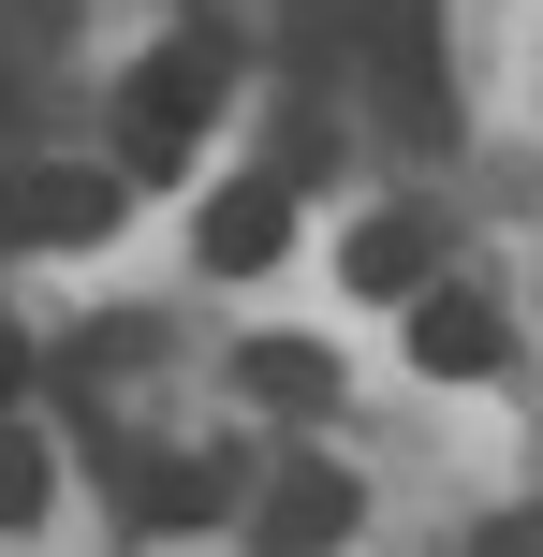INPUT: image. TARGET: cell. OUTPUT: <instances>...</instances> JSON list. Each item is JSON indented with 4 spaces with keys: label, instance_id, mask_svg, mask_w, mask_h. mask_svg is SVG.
I'll return each mask as SVG.
<instances>
[{
    "label": "cell",
    "instance_id": "obj_2",
    "mask_svg": "<svg viewBox=\"0 0 543 557\" xmlns=\"http://www.w3.org/2000/svg\"><path fill=\"white\" fill-rule=\"evenodd\" d=\"M338 45L368 59V88H382V117H397V133H441V15L427 0H338Z\"/></svg>",
    "mask_w": 543,
    "mask_h": 557
},
{
    "label": "cell",
    "instance_id": "obj_1",
    "mask_svg": "<svg viewBox=\"0 0 543 557\" xmlns=\"http://www.w3.org/2000/svg\"><path fill=\"white\" fill-rule=\"evenodd\" d=\"M206 117H221V45L192 29V45H162L133 88H118V162H133V176H176L206 147Z\"/></svg>",
    "mask_w": 543,
    "mask_h": 557
},
{
    "label": "cell",
    "instance_id": "obj_8",
    "mask_svg": "<svg viewBox=\"0 0 543 557\" xmlns=\"http://www.w3.org/2000/svg\"><path fill=\"white\" fill-rule=\"evenodd\" d=\"M235 367H250V396H264V411H294V425H309L323 396H338V367H323L309 337H250V352H235Z\"/></svg>",
    "mask_w": 543,
    "mask_h": 557
},
{
    "label": "cell",
    "instance_id": "obj_10",
    "mask_svg": "<svg viewBox=\"0 0 543 557\" xmlns=\"http://www.w3.org/2000/svg\"><path fill=\"white\" fill-rule=\"evenodd\" d=\"M45 484H59V470H45V441L0 411V529H45Z\"/></svg>",
    "mask_w": 543,
    "mask_h": 557
},
{
    "label": "cell",
    "instance_id": "obj_5",
    "mask_svg": "<svg viewBox=\"0 0 543 557\" xmlns=\"http://www.w3.org/2000/svg\"><path fill=\"white\" fill-rule=\"evenodd\" d=\"M499 352H515V337H499L485 294H411V367H427V382H499Z\"/></svg>",
    "mask_w": 543,
    "mask_h": 557
},
{
    "label": "cell",
    "instance_id": "obj_4",
    "mask_svg": "<svg viewBox=\"0 0 543 557\" xmlns=\"http://www.w3.org/2000/svg\"><path fill=\"white\" fill-rule=\"evenodd\" d=\"M192 250L221 264V278H264V264L294 250V191H280V176H235V191H206V235H192Z\"/></svg>",
    "mask_w": 543,
    "mask_h": 557
},
{
    "label": "cell",
    "instance_id": "obj_11",
    "mask_svg": "<svg viewBox=\"0 0 543 557\" xmlns=\"http://www.w3.org/2000/svg\"><path fill=\"white\" fill-rule=\"evenodd\" d=\"M15 382H29V337H0V411H15Z\"/></svg>",
    "mask_w": 543,
    "mask_h": 557
},
{
    "label": "cell",
    "instance_id": "obj_7",
    "mask_svg": "<svg viewBox=\"0 0 543 557\" xmlns=\"http://www.w3.org/2000/svg\"><path fill=\"white\" fill-rule=\"evenodd\" d=\"M338 264H353V294H427V264H441V235H427V221H411V206H382V221H368V235H353V250H338Z\"/></svg>",
    "mask_w": 543,
    "mask_h": 557
},
{
    "label": "cell",
    "instance_id": "obj_3",
    "mask_svg": "<svg viewBox=\"0 0 543 557\" xmlns=\"http://www.w3.org/2000/svg\"><path fill=\"white\" fill-rule=\"evenodd\" d=\"M118 206H133V176H103V162H15L0 176V235L15 250H103Z\"/></svg>",
    "mask_w": 543,
    "mask_h": 557
},
{
    "label": "cell",
    "instance_id": "obj_9",
    "mask_svg": "<svg viewBox=\"0 0 543 557\" xmlns=\"http://www.w3.org/2000/svg\"><path fill=\"white\" fill-rule=\"evenodd\" d=\"M206 513H221V470H192V455H162L133 484V529H206Z\"/></svg>",
    "mask_w": 543,
    "mask_h": 557
},
{
    "label": "cell",
    "instance_id": "obj_6",
    "mask_svg": "<svg viewBox=\"0 0 543 557\" xmlns=\"http://www.w3.org/2000/svg\"><path fill=\"white\" fill-rule=\"evenodd\" d=\"M250 529L280 543V557H309V543H353V484L323 470V455H294V470H264V499H250Z\"/></svg>",
    "mask_w": 543,
    "mask_h": 557
}]
</instances>
